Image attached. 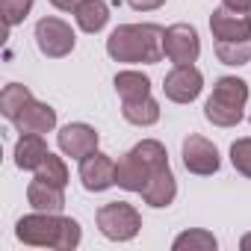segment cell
I'll return each mask as SVG.
<instances>
[{
    "instance_id": "obj_27",
    "label": "cell",
    "mask_w": 251,
    "mask_h": 251,
    "mask_svg": "<svg viewBox=\"0 0 251 251\" xmlns=\"http://www.w3.org/2000/svg\"><path fill=\"white\" fill-rule=\"evenodd\" d=\"M80 3H83V0H50V6H56L59 12H74Z\"/></svg>"
},
{
    "instance_id": "obj_15",
    "label": "cell",
    "mask_w": 251,
    "mask_h": 251,
    "mask_svg": "<svg viewBox=\"0 0 251 251\" xmlns=\"http://www.w3.org/2000/svg\"><path fill=\"white\" fill-rule=\"evenodd\" d=\"M48 145H45V136L42 133H21L18 142H15V166L21 172H36L45 157H48Z\"/></svg>"
},
{
    "instance_id": "obj_1",
    "label": "cell",
    "mask_w": 251,
    "mask_h": 251,
    "mask_svg": "<svg viewBox=\"0 0 251 251\" xmlns=\"http://www.w3.org/2000/svg\"><path fill=\"white\" fill-rule=\"evenodd\" d=\"M163 39H166V30L151 21L148 24H118L106 39V53L115 62L154 65L166 56Z\"/></svg>"
},
{
    "instance_id": "obj_11",
    "label": "cell",
    "mask_w": 251,
    "mask_h": 251,
    "mask_svg": "<svg viewBox=\"0 0 251 251\" xmlns=\"http://www.w3.org/2000/svg\"><path fill=\"white\" fill-rule=\"evenodd\" d=\"M210 33L216 42H245L251 39V15L227 6H216L210 15Z\"/></svg>"
},
{
    "instance_id": "obj_7",
    "label": "cell",
    "mask_w": 251,
    "mask_h": 251,
    "mask_svg": "<svg viewBox=\"0 0 251 251\" xmlns=\"http://www.w3.org/2000/svg\"><path fill=\"white\" fill-rule=\"evenodd\" d=\"M163 50H166V59L175 65L198 62V53H201L198 30L192 24H172L166 30V39H163Z\"/></svg>"
},
{
    "instance_id": "obj_9",
    "label": "cell",
    "mask_w": 251,
    "mask_h": 251,
    "mask_svg": "<svg viewBox=\"0 0 251 251\" xmlns=\"http://www.w3.org/2000/svg\"><path fill=\"white\" fill-rule=\"evenodd\" d=\"M98 142H100V133L86 121H71L56 133V145L65 157L71 160H83L89 157L92 151H98Z\"/></svg>"
},
{
    "instance_id": "obj_25",
    "label": "cell",
    "mask_w": 251,
    "mask_h": 251,
    "mask_svg": "<svg viewBox=\"0 0 251 251\" xmlns=\"http://www.w3.org/2000/svg\"><path fill=\"white\" fill-rule=\"evenodd\" d=\"M230 163H233V169H236L239 175L251 177V136L236 139V142L230 145Z\"/></svg>"
},
{
    "instance_id": "obj_21",
    "label": "cell",
    "mask_w": 251,
    "mask_h": 251,
    "mask_svg": "<svg viewBox=\"0 0 251 251\" xmlns=\"http://www.w3.org/2000/svg\"><path fill=\"white\" fill-rule=\"evenodd\" d=\"M172 248L175 251H216L219 239L210 230H204V227H189V230H183V233L175 236Z\"/></svg>"
},
{
    "instance_id": "obj_17",
    "label": "cell",
    "mask_w": 251,
    "mask_h": 251,
    "mask_svg": "<svg viewBox=\"0 0 251 251\" xmlns=\"http://www.w3.org/2000/svg\"><path fill=\"white\" fill-rule=\"evenodd\" d=\"M74 21L83 33L95 36L109 24V3L106 0H83V3L74 9Z\"/></svg>"
},
{
    "instance_id": "obj_29",
    "label": "cell",
    "mask_w": 251,
    "mask_h": 251,
    "mask_svg": "<svg viewBox=\"0 0 251 251\" xmlns=\"http://www.w3.org/2000/svg\"><path fill=\"white\" fill-rule=\"evenodd\" d=\"M239 248H242V251H251V233H245V236L239 239Z\"/></svg>"
},
{
    "instance_id": "obj_22",
    "label": "cell",
    "mask_w": 251,
    "mask_h": 251,
    "mask_svg": "<svg viewBox=\"0 0 251 251\" xmlns=\"http://www.w3.org/2000/svg\"><path fill=\"white\" fill-rule=\"evenodd\" d=\"M216 56L225 65H248L251 62V39H245V42H216Z\"/></svg>"
},
{
    "instance_id": "obj_19",
    "label": "cell",
    "mask_w": 251,
    "mask_h": 251,
    "mask_svg": "<svg viewBox=\"0 0 251 251\" xmlns=\"http://www.w3.org/2000/svg\"><path fill=\"white\" fill-rule=\"evenodd\" d=\"M121 115L127 124H136V127H151V124L160 121V103L148 95L139 100H121Z\"/></svg>"
},
{
    "instance_id": "obj_16",
    "label": "cell",
    "mask_w": 251,
    "mask_h": 251,
    "mask_svg": "<svg viewBox=\"0 0 251 251\" xmlns=\"http://www.w3.org/2000/svg\"><path fill=\"white\" fill-rule=\"evenodd\" d=\"M27 201L33 210H42V213H62L65 207V189L62 186H53V183H45V180H33L27 186Z\"/></svg>"
},
{
    "instance_id": "obj_14",
    "label": "cell",
    "mask_w": 251,
    "mask_h": 251,
    "mask_svg": "<svg viewBox=\"0 0 251 251\" xmlns=\"http://www.w3.org/2000/svg\"><path fill=\"white\" fill-rule=\"evenodd\" d=\"M15 124V130L18 133H50L53 127H56V109L50 106V103H45V100H30L27 106H24V112L12 121Z\"/></svg>"
},
{
    "instance_id": "obj_26",
    "label": "cell",
    "mask_w": 251,
    "mask_h": 251,
    "mask_svg": "<svg viewBox=\"0 0 251 251\" xmlns=\"http://www.w3.org/2000/svg\"><path fill=\"white\" fill-rule=\"evenodd\" d=\"M166 3V0H127V6L136 9V12H154Z\"/></svg>"
},
{
    "instance_id": "obj_8",
    "label": "cell",
    "mask_w": 251,
    "mask_h": 251,
    "mask_svg": "<svg viewBox=\"0 0 251 251\" xmlns=\"http://www.w3.org/2000/svg\"><path fill=\"white\" fill-rule=\"evenodd\" d=\"M204 89V74L195 65H175L166 80H163V92L172 103H192Z\"/></svg>"
},
{
    "instance_id": "obj_4",
    "label": "cell",
    "mask_w": 251,
    "mask_h": 251,
    "mask_svg": "<svg viewBox=\"0 0 251 251\" xmlns=\"http://www.w3.org/2000/svg\"><path fill=\"white\" fill-rule=\"evenodd\" d=\"M98 230L112 242H130L142 230V213L127 201H109L98 210Z\"/></svg>"
},
{
    "instance_id": "obj_20",
    "label": "cell",
    "mask_w": 251,
    "mask_h": 251,
    "mask_svg": "<svg viewBox=\"0 0 251 251\" xmlns=\"http://www.w3.org/2000/svg\"><path fill=\"white\" fill-rule=\"evenodd\" d=\"M30 100H33V92L24 83H9V86H3V92H0V112H3L6 121H15Z\"/></svg>"
},
{
    "instance_id": "obj_2",
    "label": "cell",
    "mask_w": 251,
    "mask_h": 251,
    "mask_svg": "<svg viewBox=\"0 0 251 251\" xmlns=\"http://www.w3.org/2000/svg\"><path fill=\"white\" fill-rule=\"evenodd\" d=\"M15 236L24 245L36 248H56V251H74L83 239L80 222L68 219L62 213H42L33 210L30 216H21L15 222Z\"/></svg>"
},
{
    "instance_id": "obj_5",
    "label": "cell",
    "mask_w": 251,
    "mask_h": 251,
    "mask_svg": "<svg viewBox=\"0 0 251 251\" xmlns=\"http://www.w3.org/2000/svg\"><path fill=\"white\" fill-rule=\"evenodd\" d=\"M36 45H39V50H42L48 59H62V56H68V53L74 50L77 33L71 30L68 21L48 15V18H42V21L36 24Z\"/></svg>"
},
{
    "instance_id": "obj_28",
    "label": "cell",
    "mask_w": 251,
    "mask_h": 251,
    "mask_svg": "<svg viewBox=\"0 0 251 251\" xmlns=\"http://www.w3.org/2000/svg\"><path fill=\"white\" fill-rule=\"evenodd\" d=\"M222 6L236 9V12H251V0H222Z\"/></svg>"
},
{
    "instance_id": "obj_23",
    "label": "cell",
    "mask_w": 251,
    "mask_h": 251,
    "mask_svg": "<svg viewBox=\"0 0 251 251\" xmlns=\"http://www.w3.org/2000/svg\"><path fill=\"white\" fill-rule=\"evenodd\" d=\"M33 175H36L39 180L53 183V186H62V189H65V183H68V166H65V160L56 157V154H48L45 163H42Z\"/></svg>"
},
{
    "instance_id": "obj_10",
    "label": "cell",
    "mask_w": 251,
    "mask_h": 251,
    "mask_svg": "<svg viewBox=\"0 0 251 251\" xmlns=\"http://www.w3.org/2000/svg\"><path fill=\"white\" fill-rule=\"evenodd\" d=\"M80 183L86 192H106L115 186V160L103 151H92L80 160Z\"/></svg>"
},
{
    "instance_id": "obj_24",
    "label": "cell",
    "mask_w": 251,
    "mask_h": 251,
    "mask_svg": "<svg viewBox=\"0 0 251 251\" xmlns=\"http://www.w3.org/2000/svg\"><path fill=\"white\" fill-rule=\"evenodd\" d=\"M30 9H33V0H0V15H3L6 30L24 24V18L30 15Z\"/></svg>"
},
{
    "instance_id": "obj_6",
    "label": "cell",
    "mask_w": 251,
    "mask_h": 251,
    "mask_svg": "<svg viewBox=\"0 0 251 251\" xmlns=\"http://www.w3.org/2000/svg\"><path fill=\"white\" fill-rule=\"evenodd\" d=\"M180 157H183V169L189 175H198V177H210L222 169V157H219V148L201 136V133H189L180 145Z\"/></svg>"
},
{
    "instance_id": "obj_12",
    "label": "cell",
    "mask_w": 251,
    "mask_h": 251,
    "mask_svg": "<svg viewBox=\"0 0 251 251\" xmlns=\"http://www.w3.org/2000/svg\"><path fill=\"white\" fill-rule=\"evenodd\" d=\"M148 177H151V166L130 148L127 154H121L118 163H115V186H121L124 192H139L148 186Z\"/></svg>"
},
{
    "instance_id": "obj_18",
    "label": "cell",
    "mask_w": 251,
    "mask_h": 251,
    "mask_svg": "<svg viewBox=\"0 0 251 251\" xmlns=\"http://www.w3.org/2000/svg\"><path fill=\"white\" fill-rule=\"evenodd\" d=\"M112 86H115V92H118L121 100H139V98L151 95V77L142 74V71H133V68L118 71L115 80H112Z\"/></svg>"
},
{
    "instance_id": "obj_3",
    "label": "cell",
    "mask_w": 251,
    "mask_h": 251,
    "mask_svg": "<svg viewBox=\"0 0 251 251\" xmlns=\"http://www.w3.org/2000/svg\"><path fill=\"white\" fill-rule=\"evenodd\" d=\"M248 103V83L239 77H219L213 95L204 103V118L216 127H236L245 115Z\"/></svg>"
},
{
    "instance_id": "obj_13",
    "label": "cell",
    "mask_w": 251,
    "mask_h": 251,
    "mask_svg": "<svg viewBox=\"0 0 251 251\" xmlns=\"http://www.w3.org/2000/svg\"><path fill=\"white\" fill-rule=\"evenodd\" d=\"M177 198V180H175V172L172 166H157L148 177V186L142 189V201L154 210H163V207H172Z\"/></svg>"
}]
</instances>
